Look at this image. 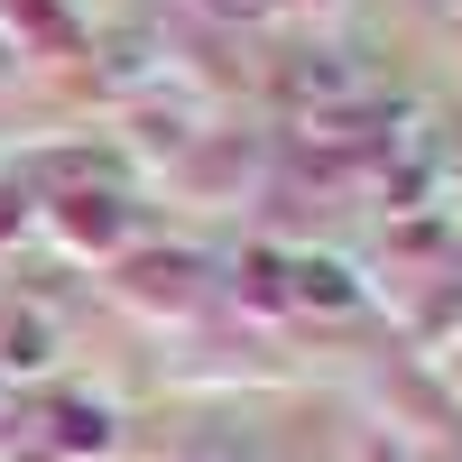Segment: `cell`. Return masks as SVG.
Masks as SVG:
<instances>
[{"label": "cell", "instance_id": "6da1fadb", "mask_svg": "<svg viewBox=\"0 0 462 462\" xmlns=\"http://www.w3.org/2000/svg\"><path fill=\"white\" fill-rule=\"evenodd\" d=\"M37 342H47V333H37V324H19V333H10V352H0V361H10V370H37V361H47Z\"/></svg>", "mask_w": 462, "mask_h": 462}, {"label": "cell", "instance_id": "7a4b0ae2", "mask_svg": "<svg viewBox=\"0 0 462 462\" xmlns=\"http://www.w3.org/2000/svg\"><path fill=\"white\" fill-rule=\"evenodd\" d=\"M0 74H10V47H0Z\"/></svg>", "mask_w": 462, "mask_h": 462}]
</instances>
